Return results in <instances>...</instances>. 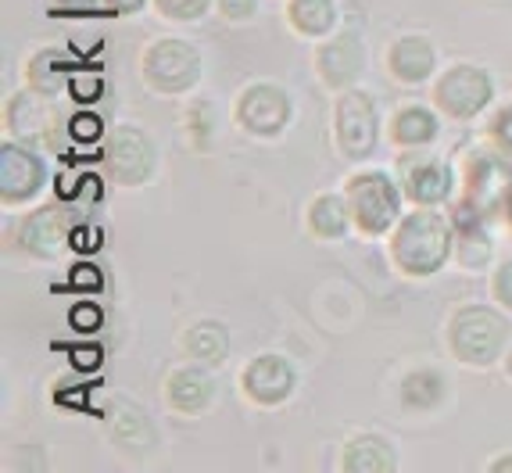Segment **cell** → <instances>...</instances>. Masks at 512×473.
<instances>
[{
	"label": "cell",
	"mask_w": 512,
	"mask_h": 473,
	"mask_svg": "<svg viewBox=\"0 0 512 473\" xmlns=\"http://www.w3.org/2000/svg\"><path fill=\"white\" fill-rule=\"evenodd\" d=\"M72 287H83V291H94V287H101V269L76 266V269H72Z\"/></svg>",
	"instance_id": "836d02e7"
},
{
	"label": "cell",
	"mask_w": 512,
	"mask_h": 473,
	"mask_svg": "<svg viewBox=\"0 0 512 473\" xmlns=\"http://www.w3.org/2000/svg\"><path fill=\"white\" fill-rule=\"evenodd\" d=\"M351 223H355V219H351L348 198H337V194H323V198H316L312 208H308V226H312V233L323 237V241L344 237Z\"/></svg>",
	"instance_id": "7402d4cb"
},
{
	"label": "cell",
	"mask_w": 512,
	"mask_h": 473,
	"mask_svg": "<svg viewBox=\"0 0 512 473\" xmlns=\"http://www.w3.org/2000/svg\"><path fill=\"white\" fill-rule=\"evenodd\" d=\"M333 133H337V147L348 162H362L373 155L376 140H380V119H376V104L362 90H348L341 94L337 108H333Z\"/></svg>",
	"instance_id": "5b68a950"
},
{
	"label": "cell",
	"mask_w": 512,
	"mask_h": 473,
	"mask_svg": "<svg viewBox=\"0 0 512 473\" xmlns=\"http://www.w3.org/2000/svg\"><path fill=\"white\" fill-rule=\"evenodd\" d=\"M487 137H491L495 151H502V155L512 158V104H505L502 112L491 119V126H487Z\"/></svg>",
	"instance_id": "83f0119b"
},
{
	"label": "cell",
	"mask_w": 512,
	"mask_h": 473,
	"mask_svg": "<svg viewBox=\"0 0 512 473\" xmlns=\"http://www.w3.org/2000/svg\"><path fill=\"white\" fill-rule=\"evenodd\" d=\"M484 215L470 212V208L459 205V215H455V248H459L462 266H484L491 258V237L484 233Z\"/></svg>",
	"instance_id": "44dd1931"
},
{
	"label": "cell",
	"mask_w": 512,
	"mask_h": 473,
	"mask_svg": "<svg viewBox=\"0 0 512 473\" xmlns=\"http://www.w3.org/2000/svg\"><path fill=\"white\" fill-rule=\"evenodd\" d=\"M391 137L394 144L402 147H427L437 137V115L430 108H423V104H409V108L394 115Z\"/></svg>",
	"instance_id": "cb8c5ba5"
},
{
	"label": "cell",
	"mask_w": 512,
	"mask_h": 473,
	"mask_svg": "<svg viewBox=\"0 0 512 473\" xmlns=\"http://www.w3.org/2000/svg\"><path fill=\"white\" fill-rule=\"evenodd\" d=\"M455 251V223L434 208H416L391 233V262L405 276H434Z\"/></svg>",
	"instance_id": "6da1fadb"
},
{
	"label": "cell",
	"mask_w": 512,
	"mask_h": 473,
	"mask_svg": "<svg viewBox=\"0 0 512 473\" xmlns=\"http://www.w3.org/2000/svg\"><path fill=\"white\" fill-rule=\"evenodd\" d=\"M72 327L83 330V334L97 330L101 327V309H97V305H79V309H72Z\"/></svg>",
	"instance_id": "d6a6232c"
},
{
	"label": "cell",
	"mask_w": 512,
	"mask_h": 473,
	"mask_svg": "<svg viewBox=\"0 0 512 473\" xmlns=\"http://www.w3.org/2000/svg\"><path fill=\"white\" fill-rule=\"evenodd\" d=\"M509 190H512L509 155L495 151V155H473L470 158V169H466V198H462V208L480 212L484 219H495V215L505 212Z\"/></svg>",
	"instance_id": "52a82bcc"
},
{
	"label": "cell",
	"mask_w": 512,
	"mask_h": 473,
	"mask_svg": "<svg viewBox=\"0 0 512 473\" xmlns=\"http://www.w3.org/2000/svg\"><path fill=\"white\" fill-rule=\"evenodd\" d=\"M183 352H187V359L197 362V366H219V362L230 355V334H226V327L215 323V319H201V323H194V327L187 330V337H183Z\"/></svg>",
	"instance_id": "ffe728a7"
},
{
	"label": "cell",
	"mask_w": 512,
	"mask_h": 473,
	"mask_svg": "<svg viewBox=\"0 0 512 473\" xmlns=\"http://www.w3.org/2000/svg\"><path fill=\"white\" fill-rule=\"evenodd\" d=\"M43 180H47L43 158L18 144L0 147V198L4 205H22V201L36 198L43 190Z\"/></svg>",
	"instance_id": "7c38bea8"
},
{
	"label": "cell",
	"mask_w": 512,
	"mask_h": 473,
	"mask_svg": "<svg viewBox=\"0 0 512 473\" xmlns=\"http://www.w3.org/2000/svg\"><path fill=\"white\" fill-rule=\"evenodd\" d=\"M154 8L162 11L169 22H197L212 8V0H154Z\"/></svg>",
	"instance_id": "4316f807"
},
{
	"label": "cell",
	"mask_w": 512,
	"mask_h": 473,
	"mask_svg": "<svg viewBox=\"0 0 512 473\" xmlns=\"http://www.w3.org/2000/svg\"><path fill=\"white\" fill-rule=\"evenodd\" d=\"M491 470H512V456L495 459V463H491Z\"/></svg>",
	"instance_id": "8d00e7d4"
},
{
	"label": "cell",
	"mask_w": 512,
	"mask_h": 473,
	"mask_svg": "<svg viewBox=\"0 0 512 473\" xmlns=\"http://www.w3.org/2000/svg\"><path fill=\"white\" fill-rule=\"evenodd\" d=\"M69 90H72V97H76V101L90 104V101H97V97H101L104 83H101V76H94V72H72Z\"/></svg>",
	"instance_id": "f546056e"
},
{
	"label": "cell",
	"mask_w": 512,
	"mask_h": 473,
	"mask_svg": "<svg viewBox=\"0 0 512 473\" xmlns=\"http://www.w3.org/2000/svg\"><path fill=\"white\" fill-rule=\"evenodd\" d=\"M165 398L176 413H208L215 402V380L208 377L201 366H180V370H172L169 380H165Z\"/></svg>",
	"instance_id": "9a60e30c"
},
{
	"label": "cell",
	"mask_w": 512,
	"mask_h": 473,
	"mask_svg": "<svg viewBox=\"0 0 512 473\" xmlns=\"http://www.w3.org/2000/svg\"><path fill=\"white\" fill-rule=\"evenodd\" d=\"M294 384H298V377H294V366L283 355H258V359H251L248 366H244V373H240V387H244V395L251 398L255 405H283L287 398L294 395Z\"/></svg>",
	"instance_id": "8fae6325"
},
{
	"label": "cell",
	"mask_w": 512,
	"mask_h": 473,
	"mask_svg": "<svg viewBox=\"0 0 512 473\" xmlns=\"http://www.w3.org/2000/svg\"><path fill=\"white\" fill-rule=\"evenodd\" d=\"M26 72H29L33 90H40V94H51V90H58V86L65 83V76H72V72L65 69V54H58V51H40L29 61Z\"/></svg>",
	"instance_id": "484cf974"
},
{
	"label": "cell",
	"mask_w": 512,
	"mask_h": 473,
	"mask_svg": "<svg viewBox=\"0 0 512 473\" xmlns=\"http://www.w3.org/2000/svg\"><path fill=\"white\" fill-rule=\"evenodd\" d=\"M491 94H495V86H491V76L477 65H455L448 69L434 86V101L448 119H473L480 115L491 104Z\"/></svg>",
	"instance_id": "ba28073f"
},
{
	"label": "cell",
	"mask_w": 512,
	"mask_h": 473,
	"mask_svg": "<svg viewBox=\"0 0 512 473\" xmlns=\"http://www.w3.org/2000/svg\"><path fill=\"white\" fill-rule=\"evenodd\" d=\"M437 54L430 47V40L423 36H402L398 43H391L387 51V69L398 83H423L434 76Z\"/></svg>",
	"instance_id": "2e32d148"
},
{
	"label": "cell",
	"mask_w": 512,
	"mask_h": 473,
	"mask_svg": "<svg viewBox=\"0 0 512 473\" xmlns=\"http://www.w3.org/2000/svg\"><path fill=\"white\" fill-rule=\"evenodd\" d=\"M8 126L18 137H47L54 129V108L43 101L40 90H26L8 101Z\"/></svg>",
	"instance_id": "d6986e66"
},
{
	"label": "cell",
	"mask_w": 512,
	"mask_h": 473,
	"mask_svg": "<svg viewBox=\"0 0 512 473\" xmlns=\"http://www.w3.org/2000/svg\"><path fill=\"white\" fill-rule=\"evenodd\" d=\"M509 319L484 305H466L448 323V348L466 366H495L509 344Z\"/></svg>",
	"instance_id": "7a4b0ae2"
},
{
	"label": "cell",
	"mask_w": 512,
	"mask_h": 473,
	"mask_svg": "<svg viewBox=\"0 0 512 473\" xmlns=\"http://www.w3.org/2000/svg\"><path fill=\"white\" fill-rule=\"evenodd\" d=\"M140 76L154 94H187L201 79V54L187 40H154L140 58Z\"/></svg>",
	"instance_id": "277c9868"
},
{
	"label": "cell",
	"mask_w": 512,
	"mask_h": 473,
	"mask_svg": "<svg viewBox=\"0 0 512 473\" xmlns=\"http://www.w3.org/2000/svg\"><path fill=\"white\" fill-rule=\"evenodd\" d=\"M351 219L366 237H384L402 219V187L387 172H359L348 180Z\"/></svg>",
	"instance_id": "3957f363"
},
{
	"label": "cell",
	"mask_w": 512,
	"mask_h": 473,
	"mask_svg": "<svg viewBox=\"0 0 512 473\" xmlns=\"http://www.w3.org/2000/svg\"><path fill=\"white\" fill-rule=\"evenodd\" d=\"M69 133H72V140H79V144H94V140H101V133H104L101 115H94V112H79V115H72Z\"/></svg>",
	"instance_id": "f1b7e54d"
},
{
	"label": "cell",
	"mask_w": 512,
	"mask_h": 473,
	"mask_svg": "<svg viewBox=\"0 0 512 473\" xmlns=\"http://www.w3.org/2000/svg\"><path fill=\"white\" fill-rule=\"evenodd\" d=\"M362 65H366V51H362V40L355 33L333 36V40H326L316 51L319 76H323V83L333 86V90L348 86L351 79L362 72Z\"/></svg>",
	"instance_id": "5bb4252c"
},
{
	"label": "cell",
	"mask_w": 512,
	"mask_h": 473,
	"mask_svg": "<svg viewBox=\"0 0 512 473\" xmlns=\"http://www.w3.org/2000/svg\"><path fill=\"white\" fill-rule=\"evenodd\" d=\"M72 359H76L79 370H94L97 362H101V348H76Z\"/></svg>",
	"instance_id": "e575fe53"
},
{
	"label": "cell",
	"mask_w": 512,
	"mask_h": 473,
	"mask_svg": "<svg viewBox=\"0 0 512 473\" xmlns=\"http://www.w3.org/2000/svg\"><path fill=\"white\" fill-rule=\"evenodd\" d=\"M69 241H76V223H72V212H65L61 205L33 212L18 230V244L36 258L61 255L69 248Z\"/></svg>",
	"instance_id": "4fadbf2b"
},
{
	"label": "cell",
	"mask_w": 512,
	"mask_h": 473,
	"mask_svg": "<svg viewBox=\"0 0 512 473\" xmlns=\"http://www.w3.org/2000/svg\"><path fill=\"white\" fill-rule=\"evenodd\" d=\"M398 187L405 198L419 208H434L452 194V169L434 155H423L412 147V155H402L398 162Z\"/></svg>",
	"instance_id": "30bf717a"
},
{
	"label": "cell",
	"mask_w": 512,
	"mask_h": 473,
	"mask_svg": "<svg viewBox=\"0 0 512 473\" xmlns=\"http://www.w3.org/2000/svg\"><path fill=\"white\" fill-rule=\"evenodd\" d=\"M502 219L512 226V190H509V201H505V212H502Z\"/></svg>",
	"instance_id": "74e56055"
},
{
	"label": "cell",
	"mask_w": 512,
	"mask_h": 473,
	"mask_svg": "<svg viewBox=\"0 0 512 473\" xmlns=\"http://www.w3.org/2000/svg\"><path fill=\"white\" fill-rule=\"evenodd\" d=\"M108 430L122 448H133V452H147V448H154V441H158V430L147 420V413L137 402H126V398L111 402Z\"/></svg>",
	"instance_id": "e0dca14e"
},
{
	"label": "cell",
	"mask_w": 512,
	"mask_h": 473,
	"mask_svg": "<svg viewBox=\"0 0 512 473\" xmlns=\"http://www.w3.org/2000/svg\"><path fill=\"white\" fill-rule=\"evenodd\" d=\"M394 466H398V459H394L391 441L376 438V434H359L344 445L341 470L348 473H391Z\"/></svg>",
	"instance_id": "ac0fdd59"
},
{
	"label": "cell",
	"mask_w": 512,
	"mask_h": 473,
	"mask_svg": "<svg viewBox=\"0 0 512 473\" xmlns=\"http://www.w3.org/2000/svg\"><path fill=\"white\" fill-rule=\"evenodd\" d=\"M215 4H219L222 18H230V22H248L258 11V0H215Z\"/></svg>",
	"instance_id": "1f68e13d"
},
{
	"label": "cell",
	"mask_w": 512,
	"mask_h": 473,
	"mask_svg": "<svg viewBox=\"0 0 512 473\" xmlns=\"http://www.w3.org/2000/svg\"><path fill=\"white\" fill-rule=\"evenodd\" d=\"M491 294H495V301L502 305V309L512 312V262H505V266L495 273V280H491Z\"/></svg>",
	"instance_id": "4dcf8cb0"
},
{
	"label": "cell",
	"mask_w": 512,
	"mask_h": 473,
	"mask_svg": "<svg viewBox=\"0 0 512 473\" xmlns=\"http://www.w3.org/2000/svg\"><path fill=\"white\" fill-rule=\"evenodd\" d=\"M448 398V380L441 377L437 370H416L405 377L402 384V402L416 413H427V409H437V405Z\"/></svg>",
	"instance_id": "d4e9b609"
},
{
	"label": "cell",
	"mask_w": 512,
	"mask_h": 473,
	"mask_svg": "<svg viewBox=\"0 0 512 473\" xmlns=\"http://www.w3.org/2000/svg\"><path fill=\"white\" fill-rule=\"evenodd\" d=\"M287 22L301 36H330V29L337 26V4L333 0H291Z\"/></svg>",
	"instance_id": "603a6c76"
},
{
	"label": "cell",
	"mask_w": 512,
	"mask_h": 473,
	"mask_svg": "<svg viewBox=\"0 0 512 473\" xmlns=\"http://www.w3.org/2000/svg\"><path fill=\"white\" fill-rule=\"evenodd\" d=\"M104 169L122 187H140L158 169V151H154V144L147 140L144 129L119 126L111 129L108 140H104Z\"/></svg>",
	"instance_id": "8992f818"
},
{
	"label": "cell",
	"mask_w": 512,
	"mask_h": 473,
	"mask_svg": "<svg viewBox=\"0 0 512 473\" xmlns=\"http://www.w3.org/2000/svg\"><path fill=\"white\" fill-rule=\"evenodd\" d=\"M505 373H509V377H512V352L505 355Z\"/></svg>",
	"instance_id": "f35d334b"
},
{
	"label": "cell",
	"mask_w": 512,
	"mask_h": 473,
	"mask_svg": "<svg viewBox=\"0 0 512 473\" xmlns=\"http://www.w3.org/2000/svg\"><path fill=\"white\" fill-rule=\"evenodd\" d=\"M147 0H104V8L115 11V15H137Z\"/></svg>",
	"instance_id": "d590c367"
},
{
	"label": "cell",
	"mask_w": 512,
	"mask_h": 473,
	"mask_svg": "<svg viewBox=\"0 0 512 473\" xmlns=\"http://www.w3.org/2000/svg\"><path fill=\"white\" fill-rule=\"evenodd\" d=\"M233 119L251 137H280L291 122V97L276 83H255L237 97Z\"/></svg>",
	"instance_id": "9c48e42d"
}]
</instances>
